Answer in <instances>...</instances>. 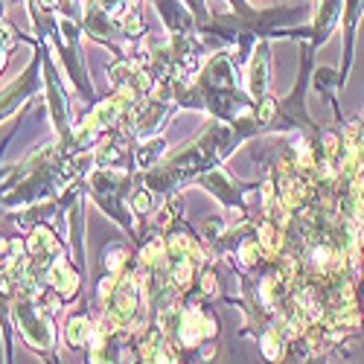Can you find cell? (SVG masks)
Listing matches in <instances>:
<instances>
[{"mask_svg": "<svg viewBox=\"0 0 364 364\" xmlns=\"http://www.w3.org/2000/svg\"><path fill=\"white\" fill-rule=\"evenodd\" d=\"M15 4H23V0H15Z\"/></svg>", "mask_w": 364, "mask_h": 364, "instance_id": "obj_12", "label": "cell"}, {"mask_svg": "<svg viewBox=\"0 0 364 364\" xmlns=\"http://www.w3.org/2000/svg\"><path fill=\"white\" fill-rule=\"evenodd\" d=\"M90 336H94V326H90V321H87L85 315H76V318L68 321L65 338H68L70 347H85V344L90 341Z\"/></svg>", "mask_w": 364, "mask_h": 364, "instance_id": "obj_8", "label": "cell"}, {"mask_svg": "<svg viewBox=\"0 0 364 364\" xmlns=\"http://www.w3.org/2000/svg\"><path fill=\"white\" fill-rule=\"evenodd\" d=\"M41 65V58L33 65V68H26L15 82H9L4 90H0V119H6L9 114H15L21 108V102H26L29 97L36 94V79H38V68Z\"/></svg>", "mask_w": 364, "mask_h": 364, "instance_id": "obj_3", "label": "cell"}, {"mask_svg": "<svg viewBox=\"0 0 364 364\" xmlns=\"http://www.w3.org/2000/svg\"><path fill=\"white\" fill-rule=\"evenodd\" d=\"M364 18V0H344V15H341V26H344V62H341V82L347 85L350 76V65H353V47H355V29Z\"/></svg>", "mask_w": 364, "mask_h": 364, "instance_id": "obj_6", "label": "cell"}, {"mask_svg": "<svg viewBox=\"0 0 364 364\" xmlns=\"http://www.w3.org/2000/svg\"><path fill=\"white\" fill-rule=\"evenodd\" d=\"M344 15V0H318L315 6V21H312V47H321L336 26L341 23Z\"/></svg>", "mask_w": 364, "mask_h": 364, "instance_id": "obj_5", "label": "cell"}, {"mask_svg": "<svg viewBox=\"0 0 364 364\" xmlns=\"http://www.w3.org/2000/svg\"><path fill=\"white\" fill-rule=\"evenodd\" d=\"M12 315H15V323L21 329V336L26 338L29 347L36 350H53L55 344V329H53V321L50 315L38 306L33 297H23L12 306Z\"/></svg>", "mask_w": 364, "mask_h": 364, "instance_id": "obj_1", "label": "cell"}, {"mask_svg": "<svg viewBox=\"0 0 364 364\" xmlns=\"http://www.w3.org/2000/svg\"><path fill=\"white\" fill-rule=\"evenodd\" d=\"M164 149H166L164 137H155V140H143V146L134 151V164H137L140 169H151L155 164H161Z\"/></svg>", "mask_w": 364, "mask_h": 364, "instance_id": "obj_7", "label": "cell"}, {"mask_svg": "<svg viewBox=\"0 0 364 364\" xmlns=\"http://www.w3.org/2000/svg\"><path fill=\"white\" fill-rule=\"evenodd\" d=\"M132 204H134V210H137L140 216H146L149 210H151V190L146 187V190H140L137 196H132Z\"/></svg>", "mask_w": 364, "mask_h": 364, "instance_id": "obj_9", "label": "cell"}, {"mask_svg": "<svg viewBox=\"0 0 364 364\" xmlns=\"http://www.w3.org/2000/svg\"><path fill=\"white\" fill-rule=\"evenodd\" d=\"M0 21H4V0H0Z\"/></svg>", "mask_w": 364, "mask_h": 364, "instance_id": "obj_11", "label": "cell"}, {"mask_svg": "<svg viewBox=\"0 0 364 364\" xmlns=\"http://www.w3.org/2000/svg\"><path fill=\"white\" fill-rule=\"evenodd\" d=\"M245 85H248V94H251L254 102L268 100V87H271V53H268V44H257L251 62H248Z\"/></svg>", "mask_w": 364, "mask_h": 364, "instance_id": "obj_4", "label": "cell"}, {"mask_svg": "<svg viewBox=\"0 0 364 364\" xmlns=\"http://www.w3.org/2000/svg\"><path fill=\"white\" fill-rule=\"evenodd\" d=\"M6 58H9V41L4 33H0V70L6 68Z\"/></svg>", "mask_w": 364, "mask_h": 364, "instance_id": "obj_10", "label": "cell"}, {"mask_svg": "<svg viewBox=\"0 0 364 364\" xmlns=\"http://www.w3.org/2000/svg\"><path fill=\"white\" fill-rule=\"evenodd\" d=\"M44 85H47V102H50V117H53V126L55 132L62 134L65 140H70V126H73V117H70V105L65 97V87L55 76V68L44 58Z\"/></svg>", "mask_w": 364, "mask_h": 364, "instance_id": "obj_2", "label": "cell"}]
</instances>
